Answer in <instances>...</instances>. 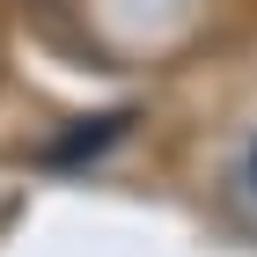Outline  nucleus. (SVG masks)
<instances>
[{
	"label": "nucleus",
	"instance_id": "1",
	"mask_svg": "<svg viewBox=\"0 0 257 257\" xmlns=\"http://www.w3.org/2000/svg\"><path fill=\"white\" fill-rule=\"evenodd\" d=\"M125 133H133V110H103V118H81V125H66V133L44 147V162H52V169H88V162H103Z\"/></svg>",
	"mask_w": 257,
	"mask_h": 257
},
{
	"label": "nucleus",
	"instance_id": "2",
	"mask_svg": "<svg viewBox=\"0 0 257 257\" xmlns=\"http://www.w3.org/2000/svg\"><path fill=\"white\" fill-rule=\"evenodd\" d=\"M220 198H228L235 228L257 235V125L235 133V147H228V162H220Z\"/></svg>",
	"mask_w": 257,
	"mask_h": 257
}]
</instances>
